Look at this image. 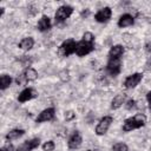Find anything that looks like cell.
<instances>
[{"instance_id":"obj_1","label":"cell","mask_w":151,"mask_h":151,"mask_svg":"<svg viewBox=\"0 0 151 151\" xmlns=\"http://www.w3.org/2000/svg\"><path fill=\"white\" fill-rule=\"evenodd\" d=\"M73 11H74L73 7L70 6V5H63V6H60L57 9L55 14H54V22H55V25H60V24L65 22L72 15Z\"/></svg>"},{"instance_id":"obj_2","label":"cell","mask_w":151,"mask_h":151,"mask_svg":"<svg viewBox=\"0 0 151 151\" xmlns=\"http://www.w3.org/2000/svg\"><path fill=\"white\" fill-rule=\"evenodd\" d=\"M77 45H78V41H76L74 39L70 38V39H66L58 48V54L60 57H68L73 53H76V50H77Z\"/></svg>"},{"instance_id":"obj_3","label":"cell","mask_w":151,"mask_h":151,"mask_svg":"<svg viewBox=\"0 0 151 151\" xmlns=\"http://www.w3.org/2000/svg\"><path fill=\"white\" fill-rule=\"evenodd\" d=\"M112 123H113V117H111V116H104L98 122V124L96 126V130H94L97 136H104L109 131V129L112 125Z\"/></svg>"},{"instance_id":"obj_4","label":"cell","mask_w":151,"mask_h":151,"mask_svg":"<svg viewBox=\"0 0 151 151\" xmlns=\"http://www.w3.org/2000/svg\"><path fill=\"white\" fill-rule=\"evenodd\" d=\"M142 80H143V73H140V72L132 73V74H130L125 78L124 87L125 88H134L137 85H139V83Z\"/></svg>"},{"instance_id":"obj_5","label":"cell","mask_w":151,"mask_h":151,"mask_svg":"<svg viewBox=\"0 0 151 151\" xmlns=\"http://www.w3.org/2000/svg\"><path fill=\"white\" fill-rule=\"evenodd\" d=\"M111 17H112V9L109 6H105L94 14V20L99 24H104L107 22L111 19Z\"/></svg>"},{"instance_id":"obj_6","label":"cell","mask_w":151,"mask_h":151,"mask_svg":"<svg viewBox=\"0 0 151 151\" xmlns=\"http://www.w3.org/2000/svg\"><path fill=\"white\" fill-rule=\"evenodd\" d=\"M55 117V109L54 107H47L42 110L35 118V123H45V122H51Z\"/></svg>"},{"instance_id":"obj_7","label":"cell","mask_w":151,"mask_h":151,"mask_svg":"<svg viewBox=\"0 0 151 151\" xmlns=\"http://www.w3.org/2000/svg\"><path fill=\"white\" fill-rule=\"evenodd\" d=\"M38 97V92L33 88V87H26V88H24L20 93H19V96H18V101H20V103H26V101H29V100H32V99H34V98H37Z\"/></svg>"},{"instance_id":"obj_8","label":"cell","mask_w":151,"mask_h":151,"mask_svg":"<svg viewBox=\"0 0 151 151\" xmlns=\"http://www.w3.org/2000/svg\"><path fill=\"white\" fill-rule=\"evenodd\" d=\"M106 70L112 77H117L122 70V61L120 59H109L106 64Z\"/></svg>"},{"instance_id":"obj_9","label":"cell","mask_w":151,"mask_h":151,"mask_svg":"<svg viewBox=\"0 0 151 151\" xmlns=\"http://www.w3.org/2000/svg\"><path fill=\"white\" fill-rule=\"evenodd\" d=\"M93 50H94V44H87V42H84L81 40V41H78L76 54L78 57H85V55L90 54Z\"/></svg>"},{"instance_id":"obj_10","label":"cell","mask_w":151,"mask_h":151,"mask_svg":"<svg viewBox=\"0 0 151 151\" xmlns=\"http://www.w3.org/2000/svg\"><path fill=\"white\" fill-rule=\"evenodd\" d=\"M39 145H40V138L35 137V138H32L29 140L24 142L21 145H19L15 149V151H32V150L39 147Z\"/></svg>"},{"instance_id":"obj_11","label":"cell","mask_w":151,"mask_h":151,"mask_svg":"<svg viewBox=\"0 0 151 151\" xmlns=\"http://www.w3.org/2000/svg\"><path fill=\"white\" fill-rule=\"evenodd\" d=\"M83 143V137L80 134L79 131H74L70 137H68V140H67V146L70 150H76L78 149Z\"/></svg>"},{"instance_id":"obj_12","label":"cell","mask_w":151,"mask_h":151,"mask_svg":"<svg viewBox=\"0 0 151 151\" xmlns=\"http://www.w3.org/2000/svg\"><path fill=\"white\" fill-rule=\"evenodd\" d=\"M134 24V18L133 15L129 14V13H124L119 17L118 21H117V26L119 28H125V27H130Z\"/></svg>"},{"instance_id":"obj_13","label":"cell","mask_w":151,"mask_h":151,"mask_svg":"<svg viewBox=\"0 0 151 151\" xmlns=\"http://www.w3.org/2000/svg\"><path fill=\"white\" fill-rule=\"evenodd\" d=\"M51 27H52V21H51V18H50L48 15H42V17L39 19L38 24H37L38 31H39V32H42V33L50 31Z\"/></svg>"},{"instance_id":"obj_14","label":"cell","mask_w":151,"mask_h":151,"mask_svg":"<svg viewBox=\"0 0 151 151\" xmlns=\"http://www.w3.org/2000/svg\"><path fill=\"white\" fill-rule=\"evenodd\" d=\"M124 51H125V48L123 45H120V44L113 45L109 50L107 57H109V59H120V57L124 54Z\"/></svg>"},{"instance_id":"obj_15","label":"cell","mask_w":151,"mask_h":151,"mask_svg":"<svg viewBox=\"0 0 151 151\" xmlns=\"http://www.w3.org/2000/svg\"><path fill=\"white\" fill-rule=\"evenodd\" d=\"M126 101V97L124 93H119V94H116L113 97V99L111 100V109L112 110H118L120 109Z\"/></svg>"},{"instance_id":"obj_16","label":"cell","mask_w":151,"mask_h":151,"mask_svg":"<svg viewBox=\"0 0 151 151\" xmlns=\"http://www.w3.org/2000/svg\"><path fill=\"white\" fill-rule=\"evenodd\" d=\"M25 134V130L24 129H12L11 131H8L5 136V139L7 142H12V140H17L20 137H22Z\"/></svg>"},{"instance_id":"obj_17","label":"cell","mask_w":151,"mask_h":151,"mask_svg":"<svg viewBox=\"0 0 151 151\" xmlns=\"http://www.w3.org/2000/svg\"><path fill=\"white\" fill-rule=\"evenodd\" d=\"M136 129H140V126L137 124V122L134 120L133 116L132 117H129L124 120V124H123V131L124 132H130L132 130H136Z\"/></svg>"},{"instance_id":"obj_18","label":"cell","mask_w":151,"mask_h":151,"mask_svg":"<svg viewBox=\"0 0 151 151\" xmlns=\"http://www.w3.org/2000/svg\"><path fill=\"white\" fill-rule=\"evenodd\" d=\"M18 46L22 51H29L34 46V39L32 37H26V38H24V39L20 40V42H19Z\"/></svg>"},{"instance_id":"obj_19","label":"cell","mask_w":151,"mask_h":151,"mask_svg":"<svg viewBox=\"0 0 151 151\" xmlns=\"http://www.w3.org/2000/svg\"><path fill=\"white\" fill-rule=\"evenodd\" d=\"M22 73H24V76H25V78H26L27 81H35V80L38 79V72H37V70H35L34 67H32V66L25 68Z\"/></svg>"},{"instance_id":"obj_20","label":"cell","mask_w":151,"mask_h":151,"mask_svg":"<svg viewBox=\"0 0 151 151\" xmlns=\"http://www.w3.org/2000/svg\"><path fill=\"white\" fill-rule=\"evenodd\" d=\"M12 81H13V79L9 74H1V77H0V90L1 91L7 90L11 86Z\"/></svg>"},{"instance_id":"obj_21","label":"cell","mask_w":151,"mask_h":151,"mask_svg":"<svg viewBox=\"0 0 151 151\" xmlns=\"http://www.w3.org/2000/svg\"><path fill=\"white\" fill-rule=\"evenodd\" d=\"M84 42H87V44H94V40H96V37L92 32L87 31L83 34V39H81Z\"/></svg>"},{"instance_id":"obj_22","label":"cell","mask_w":151,"mask_h":151,"mask_svg":"<svg viewBox=\"0 0 151 151\" xmlns=\"http://www.w3.org/2000/svg\"><path fill=\"white\" fill-rule=\"evenodd\" d=\"M58 77H59V79H60L63 83H67V81H70V78H71L70 71L66 70V68H64V70H61V71L58 73Z\"/></svg>"},{"instance_id":"obj_23","label":"cell","mask_w":151,"mask_h":151,"mask_svg":"<svg viewBox=\"0 0 151 151\" xmlns=\"http://www.w3.org/2000/svg\"><path fill=\"white\" fill-rule=\"evenodd\" d=\"M112 151H129V146L125 143L118 142L112 145Z\"/></svg>"},{"instance_id":"obj_24","label":"cell","mask_w":151,"mask_h":151,"mask_svg":"<svg viewBox=\"0 0 151 151\" xmlns=\"http://www.w3.org/2000/svg\"><path fill=\"white\" fill-rule=\"evenodd\" d=\"M32 63H33V60H32V58H31V57H28V55H22V57H21V59H20V64H21L25 68L31 67Z\"/></svg>"},{"instance_id":"obj_25","label":"cell","mask_w":151,"mask_h":151,"mask_svg":"<svg viewBox=\"0 0 151 151\" xmlns=\"http://www.w3.org/2000/svg\"><path fill=\"white\" fill-rule=\"evenodd\" d=\"M42 151H53L55 149V144L53 140H47L42 144Z\"/></svg>"},{"instance_id":"obj_26","label":"cell","mask_w":151,"mask_h":151,"mask_svg":"<svg viewBox=\"0 0 151 151\" xmlns=\"http://www.w3.org/2000/svg\"><path fill=\"white\" fill-rule=\"evenodd\" d=\"M15 83H17V85H19V86H22V85H25V84L27 83V80H26V78H25V76H24V73L19 74V76L15 78Z\"/></svg>"},{"instance_id":"obj_27","label":"cell","mask_w":151,"mask_h":151,"mask_svg":"<svg viewBox=\"0 0 151 151\" xmlns=\"http://www.w3.org/2000/svg\"><path fill=\"white\" fill-rule=\"evenodd\" d=\"M125 107H126V110H132V109H134L136 107V100L134 99H132V98H130V99H127L126 101H125Z\"/></svg>"},{"instance_id":"obj_28","label":"cell","mask_w":151,"mask_h":151,"mask_svg":"<svg viewBox=\"0 0 151 151\" xmlns=\"http://www.w3.org/2000/svg\"><path fill=\"white\" fill-rule=\"evenodd\" d=\"M74 118H76V112H74V111L68 110V111L65 112V120H66V122H71V120H73Z\"/></svg>"},{"instance_id":"obj_29","label":"cell","mask_w":151,"mask_h":151,"mask_svg":"<svg viewBox=\"0 0 151 151\" xmlns=\"http://www.w3.org/2000/svg\"><path fill=\"white\" fill-rule=\"evenodd\" d=\"M0 151H15V147L13 146V144L7 143V144H5V145L0 149Z\"/></svg>"},{"instance_id":"obj_30","label":"cell","mask_w":151,"mask_h":151,"mask_svg":"<svg viewBox=\"0 0 151 151\" xmlns=\"http://www.w3.org/2000/svg\"><path fill=\"white\" fill-rule=\"evenodd\" d=\"M146 100L149 101V104H151V90L147 92V94H146Z\"/></svg>"},{"instance_id":"obj_31","label":"cell","mask_w":151,"mask_h":151,"mask_svg":"<svg viewBox=\"0 0 151 151\" xmlns=\"http://www.w3.org/2000/svg\"><path fill=\"white\" fill-rule=\"evenodd\" d=\"M0 9H1V12H0V18H2V17H4V14H5V8H4V7H1Z\"/></svg>"}]
</instances>
